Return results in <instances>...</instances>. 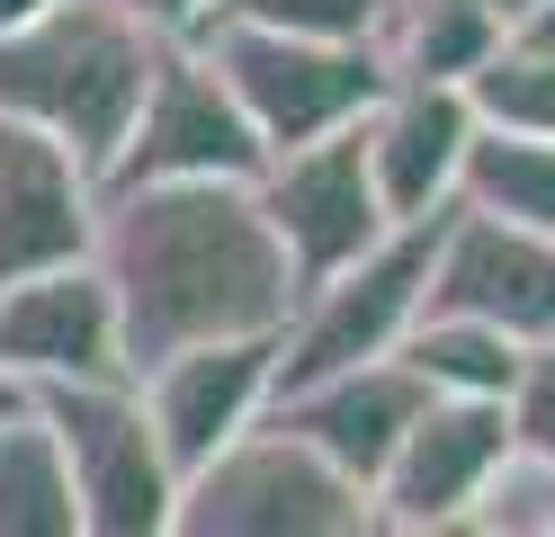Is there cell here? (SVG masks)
Masks as SVG:
<instances>
[{
  "label": "cell",
  "mask_w": 555,
  "mask_h": 537,
  "mask_svg": "<svg viewBox=\"0 0 555 537\" xmlns=\"http://www.w3.org/2000/svg\"><path fill=\"white\" fill-rule=\"evenodd\" d=\"M538 537H555V501H546V520H538Z\"/></svg>",
  "instance_id": "obj_29"
},
{
  "label": "cell",
  "mask_w": 555,
  "mask_h": 537,
  "mask_svg": "<svg viewBox=\"0 0 555 537\" xmlns=\"http://www.w3.org/2000/svg\"><path fill=\"white\" fill-rule=\"evenodd\" d=\"M367 179H376V206L386 225H430V215L457 206V179H466V153H475V107L466 90H412V81H386V99L367 107Z\"/></svg>",
  "instance_id": "obj_14"
},
{
  "label": "cell",
  "mask_w": 555,
  "mask_h": 537,
  "mask_svg": "<svg viewBox=\"0 0 555 537\" xmlns=\"http://www.w3.org/2000/svg\"><path fill=\"white\" fill-rule=\"evenodd\" d=\"M27 404L63 448L81 537H170L180 475L162 465V439L134 404V385H54V394H27Z\"/></svg>",
  "instance_id": "obj_6"
},
{
  "label": "cell",
  "mask_w": 555,
  "mask_h": 537,
  "mask_svg": "<svg viewBox=\"0 0 555 537\" xmlns=\"http://www.w3.org/2000/svg\"><path fill=\"white\" fill-rule=\"evenodd\" d=\"M502 421H511V457L555 475V341L519 358V376L502 394Z\"/></svg>",
  "instance_id": "obj_22"
},
{
  "label": "cell",
  "mask_w": 555,
  "mask_h": 537,
  "mask_svg": "<svg viewBox=\"0 0 555 537\" xmlns=\"http://www.w3.org/2000/svg\"><path fill=\"white\" fill-rule=\"evenodd\" d=\"M519 358L529 349H511L502 332H483V322H457V314H422L403 332L395 349V368L430 394V404H502L511 376H519Z\"/></svg>",
  "instance_id": "obj_17"
},
{
  "label": "cell",
  "mask_w": 555,
  "mask_h": 537,
  "mask_svg": "<svg viewBox=\"0 0 555 537\" xmlns=\"http://www.w3.org/2000/svg\"><path fill=\"white\" fill-rule=\"evenodd\" d=\"M457 206L475 215H502V225L555 242V143H519V135H475L466 179H457Z\"/></svg>",
  "instance_id": "obj_19"
},
{
  "label": "cell",
  "mask_w": 555,
  "mask_h": 537,
  "mask_svg": "<svg viewBox=\"0 0 555 537\" xmlns=\"http://www.w3.org/2000/svg\"><path fill=\"white\" fill-rule=\"evenodd\" d=\"M430 412V394L412 385L395 358H376V368H350V376H332V385H314V394H296V404H278L269 421L287 430L296 448H314L340 484H359V493H376V475L395 465V448H403V430Z\"/></svg>",
  "instance_id": "obj_15"
},
{
  "label": "cell",
  "mask_w": 555,
  "mask_h": 537,
  "mask_svg": "<svg viewBox=\"0 0 555 537\" xmlns=\"http://www.w3.org/2000/svg\"><path fill=\"white\" fill-rule=\"evenodd\" d=\"M475 135H519V143H555V54H519L493 46L483 72L466 81Z\"/></svg>",
  "instance_id": "obj_20"
},
{
  "label": "cell",
  "mask_w": 555,
  "mask_h": 537,
  "mask_svg": "<svg viewBox=\"0 0 555 537\" xmlns=\"http://www.w3.org/2000/svg\"><path fill=\"white\" fill-rule=\"evenodd\" d=\"M117 10H126V18H144L153 36H170V46H180V36H189L206 10H216V0H117Z\"/></svg>",
  "instance_id": "obj_23"
},
{
  "label": "cell",
  "mask_w": 555,
  "mask_h": 537,
  "mask_svg": "<svg viewBox=\"0 0 555 537\" xmlns=\"http://www.w3.org/2000/svg\"><path fill=\"white\" fill-rule=\"evenodd\" d=\"M493 46H502V27L483 10H466V0H386L376 36H367L376 72L412 81V90H466Z\"/></svg>",
  "instance_id": "obj_16"
},
{
  "label": "cell",
  "mask_w": 555,
  "mask_h": 537,
  "mask_svg": "<svg viewBox=\"0 0 555 537\" xmlns=\"http://www.w3.org/2000/svg\"><path fill=\"white\" fill-rule=\"evenodd\" d=\"M386 0H216L206 18L224 27H260V36H296V46H367ZM197 18V27H206Z\"/></svg>",
  "instance_id": "obj_21"
},
{
  "label": "cell",
  "mask_w": 555,
  "mask_h": 537,
  "mask_svg": "<svg viewBox=\"0 0 555 537\" xmlns=\"http://www.w3.org/2000/svg\"><path fill=\"white\" fill-rule=\"evenodd\" d=\"M46 10H63V0H0V36H18V27H37Z\"/></svg>",
  "instance_id": "obj_26"
},
{
  "label": "cell",
  "mask_w": 555,
  "mask_h": 537,
  "mask_svg": "<svg viewBox=\"0 0 555 537\" xmlns=\"http://www.w3.org/2000/svg\"><path fill=\"white\" fill-rule=\"evenodd\" d=\"M511 465V421L502 404H430L403 430L395 465L376 475V528H430V520H466L493 475Z\"/></svg>",
  "instance_id": "obj_13"
},
{
  "label": "cell",
  "mask_w": 555,
  "mask_h": 537,
  "mask_svg": "<svg viewBox=\"0 0 555 537\" xmlns=\"http://www.w3.org/2000/svg\"><path fill=\"white\" fill-rule=\"evenodd\" d=\"M180 46L224 81V99L242 107V126H251L269 162L367 126V107L386 99V72H376L367 46H296V36H260V27H224V18L189 27Z\"/></svg>",
  "instance_id": "obj_3"
},
{
  "label": "cell",
  "mask_w": 555,
  "mask_h": 537,
  "mask_svg": "<svg viewBox=\"0 0 555 537\" xmlns=\"http://www.w3.org/2000/svg\"><path fill=\"white\" fill-rule=\"evenodd\" d=\"M269 385H278V341H224V349H189L170 368H153L134 385V404L162 439V465L189 484L269 421Z\"/></svg>",
  "instance_id": "obj_11"
},
{
  "label": "cell",
  "mask_w": 555,
  "mask_h": 537,
  "mask_svg": "<svg viewBox=\"0 0 555 537\" xmlns=\"http://www.w3.org/2000/svg\"><path fill=\"white\" fill-rule=\"evenodd\" d=\"M376 537H493V528L466 511V520H430V528H376Z\"/></svg>",
  "instance_id": "obj_25"
},
{
  "label": "cell",
  "mask_w": 555,
  "mask_h": 537,
  "mask_svg": "<svg viewBox=\"0 0 555 537\" xmlns=\"http://www.w3.org/2000/svg\"><path fill=\"white\" fill-rule=\"evenodd\" d=\"M260 170H269V153L251 143V126L224 99V81L189 46H170L153 90H144V117H134L126 153H117V170L99 189H216V179L251 189Z\"/></svg>",
  "instance_id": "obj_8"
},
{
  "label": "cell",
  "mask_w": 555,
  "mask_h": 537,
  "mask_svg": "<svg viewBox=\"0 0 555 537\" xmlns=\"http://www.w3.org/2000/svg\"><path fill=\"white\" fill-rule=\"evenodd\" d=\"M422 314H457V322L502 332L511 349H546L555 341V242L502 225V215L448 206L439 215Z\"/></svg>",
  "instance_id": "obj_9"
},
{
  "label": "cell",
  "mask_w": 555,
  "mask_h": 537,
  "mask_svg": "<svg viewBox=\"0 0 555 537\" xmlns=\"http://www.w3.org/2000/svg\"><path fill=\"white\" fill-rule=\"evenodd\" d=\"M90 269L108 278L126 385L189 349L224 341H278L296 314L287 251L260 225V197L216 179V189H99Z\"/></svg>",
  "instance_id": "obj_1"
},
{
  "label": "cell",
  "mask_w": 555,
  "mask_h": 537,
  "mask_svg": "<svg viewBox=\"0 0 555 537\" xmlns=\"http://www.w3.org/2000/svg\"><path fill=\"white\" fill-rule=\"evenodd\" d=\"M430 251H439V215H430V225L386 233L359 269H340V278L314 286V296H296L287 332H278V385H269V412L296 404V394H314V385H332V376H350V368L395 358L403 332L422 322Z\"/></svg>",
  "instance_id": "obj_4"
},
{
  "label": "cell",
  "mask_w": 555,
  "mask_h": 537,
  "mask_svg": "<svg viewBox=\"0 0 555 537\" xmlns=\"http://www.w3.org/2000/svg\"><path fill=\"white\" fill-rule=\"evenodd\" d=\"M162 54H170V36L126 18L117 0H63L37 27L0 36V117L63 143L90 179H108L134 117H144Z\"/></svg>",
  "instance_id": "obj_2"
},
{
  "label": "cell",
  "mask_w": 555,
  "mask_h": 537,
  "mask_svg": "<svg viewBox=\"0 0 555 537\" xmlns=\"http://www.w3.org/2000/svg\"><path fill=\"white\" fill-rule=\"evenodd\" d=\"M502 46H519V54H555V0H538L529 18H511V27H502Z\"/></svg>",
  "instance_id": "obj_24"
},
{
  "label": "cell",
  "mask_w": 555,
  "mask_h": 537,
  "mask_svg": "<svg viewBox=\"0 0 555 537\" xmlns=\"http://www.w3.org/2000/svg\"><path fill=\"white\" fill-rule=\"evenodd\" d=\"M466 10H483V18H493V27H511V18H529L538 0H466Z\"/></svg>",
  "instance_id": "obj_27"
},
{
  "label": "cell",
  "mask_w": 555,
  "mask_h": 537,
  "mask_svg": "<svg viewBox=\"0 0 555 537\" xmlns=\"http://www.w3.org/2000/svg\"><path fill=\"white\" fill-rule=\"evenodd\" d=\"M99 233V179L63 143L0 117V286L81 269Z\"/></svg>",
  "instance_id": "obj_12"
},
{
  "label": "cell",
  "mask_w": 555,
  "mask_h": 537,
  "mask_svg": "<svg viewBox=\"0 0 555 537\" xmlns=\"http://www.w3.org/2000/svg\"><path fill=\"white\" fill-rule=\"evenodd\" d=\"M0 385L18 394H54V385H126V349H117V305L108 278L90 260L0 286Z\"/></svg>",
  "instance_id": "obj_10"
},
{
  "label": "cell",
  "mask_w": 555,
  "mask_h": 537,
  "mask_svg": "<svg viewBox=\"0 0 555 537\" xmlns=\"http://www.w3.org/2000/svg\"><path fill=\"white\" fill-rule=\"evenodd\" d=\"M0 537H81V501L37 404L0 421Z\"/></svg>",
  "instance_id": "obj_18"
},
{
  "label": "cell",
  "mask_w": 555,
  "mask_h": 537,
  "mask_svg": "<svg viewBox=\"0 0 555 537\" xmlns=\"http://www.w3.org/2000/svg\"><path fill=\"white\" fill-rule=\"evenodd\" d=\"M18 404H27V394H18V385H0V421H10V412H18Z\"/></svg>",
  "instance_id": "obj_28"
},
{
  "label": "cell",
  "mask_w": 555,
  "mask_h": 537,
  "mask_svg": "<svg viewBox=\"0 0 555 537\" xmlns=\"http://www.w3.org/2000/svg\"><path fill=\"white\" fill-rule=\"evenodd\" d=\"M170 537H376V501L340 484L314 448H296L278 421H260L180 484Z\"/></svg>",
  "instance_id": "obj_5"
},
{
  "label": "cell",
  "mask_w": 555,
  "mask_h": 537,
  "mask_svg": "<svg viewBox=\"0 0 555 537\" xmlns=\"http://www.w3.org/2000/svg\"><path fill=\"white\" fill-rule=\"evenodd\" d=\"M251 197H260V225L278 233V251H287V278H296V296H314L323 278L340 269H359L376 242H386V206H376V179H367V135H323V143H305V153H278L260 179H251Z\"/></svg>",
  "instance_id": "obj_7"
}]
</instances>
